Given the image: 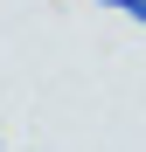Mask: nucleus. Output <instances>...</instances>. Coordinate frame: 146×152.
I'll list each match as a JSON object with an SVG mask.
<instances>
[{
    "label": "nucleus",
    "instance_id": "obj_1",
    "mask_svg": "<svg viewBox=\"0 0 146 152\" xmlns=\"http://www.w3.org/2000/svg\"><path fill=\"white\" fill-rule=\"evenodd\" d=\"M97 7H118V14H132L139 28H146V0H97Z\"/></svg>",
    "mask_w": 146,
    "mask_h": 152
}]
</instances>
